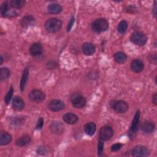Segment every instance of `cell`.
Segmentation results:
<instances>
[{
	"instance_id": "cell-1",
	"label": "cell",
	"mask_w": 157,
	"mask_h": 157,
	"mask_svg": "<svg viewBox=\"0 0 157 157\" xmlns=\"http://www.w3.org/2000/svg\"><path fill=\"white\" fill-rule=\"evenodd\" d=\"M62 26L60 20L56 18H51L47 20L45 23V28L49 33H56L58 31Z\"/></svg>"
},
{
	"instance_id": "cell-2",
	"label": "cell",
	"mask_w": 157,
	"mask_h": 157,
	"mask_svg": "<svg viewBox=\"0 0 157 157\" xmlns=\"http://www.w3.org/2000/svg\"><path fill=\"white\" fill-rule=\"evenodd\" d=\"M91 27L94 31L96 33H101L107 29L109 23L105 18H98L93 22Z\"/></svg>"
},
{
	"instance_id": "cell-3",
	"label": "cell",
	"mask_w": 157,
	"mask_h": 157,
	"mask_svg": "<svg viewBox=\"0 0 157 157\" xmlns=\"http://www.w3.org/2000/svg\"><path fill=\"white\" fill-rule=\"evenodd\" d=\"M130 39L132 43L139 46L144 45L147 41V37L145 34L139 31L133 33L131 35Z\"/></svg>"
},
{
	"instance_id": "cell-4",
	"label": "cell",
	"mask_w": 157,
	"mask_h": 157,
	"mask_svg": "<svg viewBox=\"0 0 157 157\" xmlns=\"http://www.w3.org/2000/svg\"><path fill=\"white\" fill-rule=\"evenodd\" d=\"M71 100L73 106L77 109H81L86 104L85 98L78 93L72 94Z\"/></svg>"
},
{
	"instance_id": "cell-5",
	"label": "cell",
	"mask_w": 157,
	"mask_h": 157,
	"mask_svg": "<svg viewBox=\"0 0 157 157\" xmlns=\"http://www.w3.org/2000/svg\"><path fill=\"white\" fill-rule=\"evenodd\" d=\"M29 98L33 102H40L43 101L45 98V94L40 90H34L29 92L28 94Z\"/></svg>"
},
{
	"instance_id": "cell-6",
	"label": "cell",
	"mask_w": 157,
	"mask_h": 157,
	"mask_svg": "<svg viewBox=\"0 0 157 157\" xmlns=\"http://www.w3.org/2000/svg\"><path fill=\"white\" fill-rule=\"evenodd\" d=\"M112 107L114 109V110L118 113H124L128 109V104L122 100L115 101L112 104Z\"/></svg>"
},
{
	"instance_id": "cell-7",
	"label": "cell",
	"mask_w": 157,
	"mask_h": 157,
	"mask_svg": "<svg viewBox=\"0 0 157 157\" xmlns=\"http://www.w3.org/2000/svg\"><path fill=\"white\" fill-rule=\"evenodd\" d=\"M132 155L137 157L147 156L150 154L148 148L145 146L138 145L135 147L132 150Z\"/></svg>"
},
{
	"instance_id": "cell-8",
	"label": "cell",
	"mask_w": 157,
	"mask_h": 157,
	"mask_svg": "<svg viewBox=\"0 0 157 157\" xmlns=\"http://www.w3.org/2000/svg\"><path fill=\"white\" fill-rule=\"evenodd\" d=\"M113 129L110 126H104L99 131L100 139L102 140H108L111 139L113 136Z\"/></svg>"
},
{
	"instance_id": "cell-9",
	"label": "cell",
	"mask_w": 157,
	"mask_h": 157,
	"mask_svg": "<svg viewBox=\"0 0 157 157\" xmlns=\"http://www.w3.org/2000/svg\"><path fill=\"white\" fill-rule=\"evenodd\" d=\"M65 105L63 101L59 99H53L48 104L49 109L53 112H58L64 109Z\"/></svg>"
},
{
	"instance_id": "cell-10",
	"label": "cell",
	"mask_w": 157,
	"mask_h": 157,
	"mask_svg": "<svg viewBox=\"0 0 157 157\" xmlns=\"http://www.w3.org/2000/svg\"><path fill=\"white\" fill-rule=\"evenodd\" d=\"M139 117H140L139 112L137 111L134 116V118L132 121V124L129 130V135L131 136V137H133V136L136 134L137 130V127H138V124L139 121Z\"/></svg>"
},
{
	"instance_id": "cell-11",
	"label": "cell",
	"mask_w": 157,
	"mask_h": 157,
	"mask_svg": "<svg viewBox=\"0 0 157 157\" xmlns=\"http://www.w3.org/2000/svg\"><path fill=\"white\" fill-rule=\"evenodd\" d=\"M131 70L136 73L140 72L144 69V63L140 59H134L131 64Z\"/></svg>"
},
{
	"instance_id": "cell-12",
	"label": "cell",
	"mask_w": 157,
	"mask_h": 157,
	"mask_svg": "<svg viewBox=\"0 0 157 157\" xmlns=\"http://www.w3.org/2000/svg\"><path fill=\"white\" fill-rule=\"evenodd\" d=\"M12 107L17 110H21L25 107V102L20 97L16 96L12 99Z\"/></svg>"
},
{
	"instance_id": "cell-13",
	"label": "cell",
	"mask_w": 157,
	"mask_h": 157,
	"mask_svg": "<svg viewBox=\"0 0 157 157\" xmlns=\"http://www.w3.org/2000/svg\"><path fill=\"white\" fill-rule=\"evenodd\" d=\"M63 120L67 124H73L78 121V117L72 113H66L63 116Z\"/></svg>"
},
{
	"instance_id": "cell-14",
	"label": "cell",
	"mask_w": 157,
	"mask_h": 157,
	"mask_svg": "<svg viewBox=\"0 0 157 157\" xmlns=\"http://www.w3.org/2000/svg\"><path fill=\"white\" fill-rule=\"evenodd\" d=\"M29 52L33 56H37L42 53V47L41 44L39 43H34L30 47Z\"/></svg>"
},
{
	"instance_id": "cell-15",
	"label": "cell",
	"mask_w": 157,
	"mask_h": 157,
	"mask_svg": "<svg viewBox=\"0 0 157 157\" xmlns=\"http://www.w3.org/2000/svg\"><path fill=\"white\" fill-rule=\"evenodd\" d=\"M82 50L86 55H91L95 52V47L91 43L86 42L83 44Z\"/></svg>"
},
{
	"instance_id": "cell-16",
	"label": "cell",
	"mask_w": 157,
	"mask_h": 157,
	"mask_svg": "<svg viewBox=\"0 0 157 157\" xmlns=\"http://www.w3.org/2000/svg\"><path fill=\"white\" fill-rule=\"evenodd\" d=\"M47 10H48V12L50 13L57 14V13H59L61 12L62 7L58 4L52 3V4H50L48 6Z\"/></svg>"
},
{
	"instance_id": "cell-17",
	"label": "cell",
	"mask_w": 157,
	"mask_h": 157,
	"mask_svg": "<svg viewBox=\"0 0 157 157\" xmlns=\"http://www.w3.org/2000/svg\"><path fill=\"white\" fill-rule=\"evenodd\" d=\"M84 130L86 134L89 136H93L96 131V125L93 122L88 123L85 125Z\"/></svg>"
},
{
	"instance_id": "cell-18",
	"label": "cell",
	"mask_w": 157,
	"mask_h": 157,
	"mask_svg": "<svg viewBox=\"0 0 157 157\" xmlns=\"http://www.w3.org/2000/svg\"><path fill=\"white\" fill-rule=\"evenodd\" d=\"M12 140V136L7 132H3L1 134V139H0V144L1 145L9 144Z\"/></svg>"
},
{
	"instance_id": "cell-19",
	"label": "cell",
	"mask_w": 157,
	"mask_h": 157,
	"mask_svg": "<svg viewBox=\"0 0 157 157\" xmlns=\"http://www.w3.org/2000/svg\"><path fill=\"white\" fill-rule=\"evenodd\" d=\"M141 128H142V130L144 132L149 134L153 131V130L155 129V126L152 123L149 122V121H146V122H144L142 124Z\"/></svg>"
},
{
	"instance_id": "cell-20",
	"label": "cell",
	"mask_w": 157,
	"mask_h": 157,
	"mask_svg": "<svg viewBox=\"0 0 157 157\" xmlns=\"http://www.w3.org/2000/svg\"><path fill=\"white\" fill-rule=\"evenodd\" d=\"M114 58L117 63L120 64L124 63L127 59V56L123 52H118L114 55Z\"/></svg>"
},
{
	"instance_id": "cell-21",
	"label": "cell",
	"mask_w": 157,
	"mask_h": 157,
	"mask_svg": "<svg viewBox=\"0 0 157 157\" xmlns=\"http://www.w3.org/2000/svg\"><path fill=\"white\" fill-rule=\"evenodd\" d=\"M30 142V137L28 135H25L21 138H19L16 144L19 147H23L26 145L29 142Z\"/></svg>"
},
{
	"instance_id": "cell-22",
	"label": "cell",
	"mask_w": 157,
	"mask_h": 157,
	"mask_svg": "<svg viewBox=\"0 0 157 157\" xmlns=\"http://www.w3.org/2000/svg\"><path fill=\"white\" fill-rule=\"evenodd\" d=\"M34 20V18L31 15H26L25 16L21 21V24L23 27H26L30 25Z\"/></svg>"
},
{
	"instance_id": "cell-23",
	"label": "cell",
	"mask_w": 157,
	"mask_h": 157,
	"mask_svg": "<svg viewBox=\"0 0 157 157\" xmlns=\"http://www.w3.org/2000/svg\"><path fill=\"white\" fill-rule=\"evenodd\" d=\"M28 69L26 68L24 70V72L23 73V75L21 77V82H20V88L21 90L23 91L25 85H26V83L27 81V78H28Z\"/></svg>"
},
{
	"instance_id": "cell-24",
	"label": "cell",
	"mask_w": 157,
	"mask_h": 157,
	"mask_svg": "<svg viewBox=\"0 0 157 157\" xmlns=\"http://www.w3.org/2000/svg\"><path fill=\"white\" fill-rule=\"evenodd\" d=\"M51 129L55 133H60L63 131V126L60 122H53L51 125Z\"/></svg>"
},
{
	"instance_id": "cell-25",
	"label": "cell",
	"mask_w": 157,
	"mask_h": 157,
	"mask_svg": "<svg viewBox=\"0 0 157 157\" xmlns=\"http://www.w3.org/2000/svg\"><path fill=\"white\" fill-rule=\"evenodd\" d=\"M25 1L23 0H12L10 2V6L15 9H19L25 5Z\"/></svg>"
},
{
	"instance_id": "cell-26",
	"label": "cell",
	"mask_w": 157,
	"mask_h": 157,
	"mask_svg": "<svg viewBox=\"0 0 157 157\" xmlns=\"http://www.w3.org/2000/svg\"><path fill=\"white\" fill-rule=\"evenodd\" d=\"M10 75V71L7 67H2L0 70V79L3 80L7 79Z\"/></svg>"
},
{
	"instance_id": "cell-27",
	"label": "cell",
	"mask_w": 157,
	"mask_h": 157,
	"mask_svg": "<svg viewBox=\"0 0 157 157\" xmlns=\"http://www.w3.org/2000/svg\"><path fill=\"white\" fill-rule=\"evenodd\" d=\"M127 28H128L127 22L124 20H123L119 23V24L118 25L117 30H118V33H120V34H123L126 31Z\"/></svg>"
},
{
	"instance_id": "cell-28",
	"label": "cell",
	"mask_w": 157,
	"mask_h": 157,
	"mask_svg": "<svg viewBox=\"0 0 157 157\" xmlns=\"http://www.w3.org/2000/svg\"><path fill=\"white\" fill-rule=\"evenodd\" d=\"M8 11V4L7 2H4L1 6V13L2 15H6V12Z\"/></svg>"
},
{
	"instance_id": "cell-29",
	"label": "cell",
	"mask_w": 157,
	"mask_h": 157,
	"mask_svg": "<svg viewBox=\"0 0 157 157\" xmlns=\"http://www.w3.org/2000/svg\"><path fill=\"white\" fill-rule=\"evenodd\" d=\"M13 88H10V89L9 90V91H8L7 95H6V97H5L4 101L6 102V103L7 104H8L9 103V102H10L11 98H12V94H13Z\"/></svg>"
},
{
	"instance_id": "cell-30",
	"label": "cell",
	"mask_w": 157,
	"mask_h": 157,
	"mask_svg": "<svg viewBox=\"0 0 157 157\" xmlns=\"http://www.w3.org/2000/svg\"><path fill=\"white\" fill-rule=\"evenodd\" d=\"M103 149H104V142H103V140L100 139L98 145V153L99 155H101L103 151Z\"/></svg>"
},
{
	"instance_id": "cell-31",
	"label": "cell",
	"mask_w": 157,
	"mask_h": 157,
	"mask_svg": "<svg viewBox=\"0 0 157 157\" xmlns=\"http://www.w3.org/2000/svg\"><path fill=\"white\" fill-rule=\"evenodd\" d=\"M122 147V145L121 144H113L112 147H111V150L113 151H117L118 150H119Z\"/></svg>"
},
{
	"instance_id": "cell-32",
	"label": "cell",
	"mask_w": 157,
	"mask_h": 157,
	"mask_svg": "<svg viewBox=\"0 0 157 157\" xmlns=\"http://www.w3.org/2000/svg\"><path fill=\"white\" fill-rule=\"evenodd\" d=\"M43 123H44V121H43V119L42 118H40L38 120V122L37 123V125H36V129H40L42 128V126H43Z\"/></svg>"
},
{
	"instance_id": "cell-33",
	"label": "cell",
	"mask_w": 157,
	"mask_h": 157,
	"mask_svg": "<svg viewBox=\"0 0 157 157\" xmlns=\"http://www.w3.org/2000/svg\"><path fill=\"white\" fill-rule=\"evenodd\" d=\"M74 18L72 17V18H71V21H70L69 25H68V26H67V31H70V29H71V28H72V25H73V24H74Z\"/></svg>"
},
{
	"instance_id": "cell-34",
	"label": "cell",
	"mask_w": 157,
	"mask_h": 157,
	"mask_svg": "<svg viewBox=\"0 0 157 157\" xmlns=\"http://www.w3.org/2000/svg\"><path fill=\"white\" fill-rule=\"evenodd\" d=\"M152 102L153 103H154L155 104H156L157 102V95L156 93H155L153 96H152Z\"/></svg>"
},
{
	"instance_id": "cell-35",
	"label": "cell",
	"mask_w": 157,
	"mask_h": 157,
	"mask_svg": "<svg viewBox=\"0 0 157 157\" xmlns=\"http://www.w3.org/2000/svg\"><path fill=\"white\" fill-rule=\"evenodd\" d=\"M2 61H3V58H2V56H1V64L2 63Z\"/></svg>"
}]
</instances>
